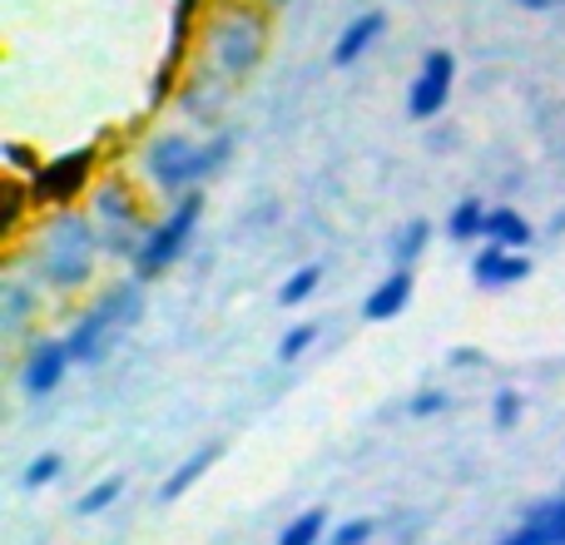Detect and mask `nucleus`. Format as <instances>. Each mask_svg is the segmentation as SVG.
Wrapping results in <instances>:
<instances>
[{"label":"nucleus","instance_id":"16","mask_svg":"<svg viewBox=\"0 0 565 545\" xmlns=\"http://www.w3.org/2000/svg\"><path fill=\"white\" fill-rule=\"evenodd\" d=\"M487 218H491V204H487V199L467 194V199H457V204H451V214H447V224H441V234H447L457 248H477V244H487Z\"/></svg>","mask_w":565,"mask_h":545},{"label":"nucleus","instance_id":"4","mask_svg":"<svg viewBox=\"0 0 565 545\" xmlns=\"http://www.w3.org/2000/svg\"><path fill=\"white\" fill-rule=\"evenodd\" d=\"M268 55V15L248 0H228L224 10H214L204 25V60L209 75H218L224 85H244Z\"/></svg>","mask_w":565,"mask_h":545},{"label":"nucleus","instance_id":"17","mask_svg":"<svg viewBox=\"0 0 565 545\" xmlns=\"http://www.w3.org/2000/svg\"><path fill=\"white\" fill-rule=\"evenodd\" d=\"M487 244L497 248H521L526 254L536 244V224L521 214L516 204H491V218H487Z\"/></svg>","mask_w":565,"mask_h":545},{"label":"nucleus","instance_id":"27","mask_svg":"<svg viewBox=\"0 0 565 545\" xmlns=\"http://www.w3.org/2000/svg\"><path fill=\"white\" fill-rule=\"evenodd\" d=\"M274 6H288V0H274Z\"/></svg>","mask_w":565,"mask_h":545},{"label":"nucleus","instance_id":"18","mask_svg":"<svg viewBox=\"0 0 565 545\" xmlns=\"http://www.w3.org/2000/svg\"><path fill=\"white\" fill-rule=\"evenodd\" d=\"M431 224L427 218H407V224L392 234V244H387V254H392V268H417V258L431 248Z\"/></svg>","mask_w":565,"mask_h":545},{"label":"nucleus","instance_id":"22","mask_svg":"<svg viewBox=\"0 0 565 545\" xmlns=\"http://www.w3.org/2000/svg\"><path fill=\"white\" fill-rule=\"evenodd\" d=\"M318 342H322V322H292V328L278 338V362L292 367V362H302Z\"/></svg>","mask_w":565,"mask_h":545},{"label":"nucleus","instance_id":"21","mask_svg":"<svg viewBox=\"0 0 565 545\" xmlns=\"http://www.w3.org/2000/svg\"><path fill=\"white\" fill-rule=\"evenodd\" d=\"M318 288H322V264L292 268L288 278H282V288H278V308H302V302L318 298Z\"/></svg>","mask_w":565,"mask_h":545},{"label":"nucleus","instance_id":"15","mask_svg":"<svg viewBox=\"0 0 565 545\" xmlns=\"http://www.w3.org/2000/svg\"><path fill=\"white\" fill-rule=\"evenodd\" d=\"M40 298H45V288L35 278H6L0 282V328L25 332L40 318Z\"/></svg>","mask_w":565,"mask_h":545},{"label":"nucleus","instance_id":"6","mask_svg":"<svg viewBox=\"0 0 565 545\" xmlns=\"http://www.w3.org/2000/svg\"><path fill=\"white\" fill-rule=\"evenodd\" d=\"M199 224H204V189H189V194L169 199V209L149 224V234H145V244H139L129 272H139L145 282H159L189 254V244L199 238Z\"/></svg>","mask_w":565,"mask_h":545},{"label":"nucleus","instance_id":"7","mask_svg":"<svg viewBox=\"0 0 565 545\" xmlns=\"http://www.w3.org/2000/svg\"><path fill=\"white\" fill-rule=\"evenodd\" d=\"M70 367H75V357H70V342L65 332L60 338H50V332H30L25 338V352H20V397L25 402H45L60 392V382L70 377Z\"/></svg>","mask_w":565,"mask_h":545},{"label":"nucleus","instance_id":"25","mask_svg":"<svg viewBox=\"0 0 565 545\" xmlns=\"http://www.w3.org/2000/svg\"><path fill=\"white\" fill-rule=\"evenodd\" d=\"M372 536H377V521L352 516V521H338V526L328 531V545H372Z\"/></svg>","mask_w":565,"mask_h":545},{"label":"nucleus","instance_id":"10","mask_svg":"<svg viewBox=\"0 0 565 545\" xmlns=\"http://www.w3.org/2000/svg\"><path fill=\"white\" fill-rule=\"evenodd\" d=\"M531 278V254L521 248H497V244H481L471 254V282L487 292H507V288H521Z\"/></svg>","mask_w":565,"mask_h":545},{"label":"nucleus","instance_id":"1","mask_svg":"<svg viewBox=\"0 0 565 545\" xmlns=\"http://www.w3.org/2000/svg\"><path fill=\"white\" fill-rule=\"evenodd\" d=\"M105 258V244H99V228L89 218V209H50L35 224V238H30V278L40 282L55 298H75L79 288L95 282V268Z\"/></svg>","mask_w":565,"mask_h":545},{"label":"nucleus","instance_id":"24","mask_svg":"<svg viewBox=\"0 0 565 545\" xmlns=\"http://www.w3.org/2000/svg\"><path fill=\"white\" fill-rule=\"evenodd\" d=\"M60 477H65V457H60V451H40V457L25 467L20 487H25V491H40V487H55Z\"/></svg>","mask_w":565,"mask_h":545},{"label":"nucleus","instance_id":"13","mask_svg":"<svg viewBox=\"0 0 565 545\" xmlns=\"http://www.w3.org/2000/svg\"><path fill=\"white\" fill-rule=\"evenodd\" d=\"M501 545H565V491L561 496H546L541 506H531Z\"/></svg>","mask_w":565,"mask_h":545},{"label":"nucleus","instance_id":"14","mask_svg":"<svg viewBox=\"0 0 565 545\" xmlns=\"http://www.w3.org/2000/svg\"><path fill=\"white\" fill-rule=\"evenodd\" d=\"M218 457H224V441H204V447L189 451V457L164 477V487H159V506H174V501H184L189 491H194L199 481H204L209 471L218 467Z\"/></svg>","mask_w":565,"mask_h":545},{"label":"nucleus","instance_id":"20","mask_svg":"<svg viewBox=\"0 0 565 545\" xmlns=\"http://www.w3.org/2000/svg\"><path fill=\"white\" fill-rule=\"evenodd\" d=\"M328 511L312 506V511H298V516L288 521V526L278 531L274 545H328Z\"/></svg>","mask_w":565,"mask_h":545},{"label":"nucleus","instance_id":"26","mask_svg":"<svg viewBox=\"0 0 565 545\" xmlns=\"http://www.w3.org/2000/svg\"><path fill=\"white\" fill-rule=\"evenodd\" d=\"M447 407H451V397L441 387H422L407 397V417H437V412H447Z\"/></svg>","mask_w":565,"mask_h":545},{"label":"nucleus","instance_id":"19","mask_svg":"<svg viewBox=\"0 0 565 545\" xmlns=\"http://www.w3.org/2000/svg\"><path fill=\"white\" fill-rule=\"evenodd\" d=\"M125 491H129V481L119 477H99V481H89L85 491H79V501H75V516H105V511H115L119 501H125Z\"/></svg>","mask_w":565,"mask_h":545},{"label":"nucleus","instance_id":"3","mask_svg":"<svg viewBox=\"0 0 565 545\" xmlns=\"http://www.w3.org/2000/svg\"><path fill=\"white\" fill-rule=\"evenodd\" d=\"M145 288H149V282L139 278V272H125V278H115L85 312H79L75 322H70L65 342H70L75 367H99V362L119 348V338H125L129 328H139V322H145V308H149V292Z\"/></svg>","mask_w":565,"mask_h":545},{"label":"nucleus","instance_id":"8","mask_svg":"<svg viewBox=\"0 0 565 545\" xmlns=\"http://www.w3.org/2000/svg\"><path fill=\"white\" fill-rule=\"evenodd\" d=\"M95 174V149H75V154H60L55 164H40L30 184V209H65L79 199V189Z\"/></svg>","mask_w":565,"mask_h":545},{"label":"nucleus","instance_id":"23","mask_svg":"<svg viewBox=\"0 0 565 545\" xmlns=\"http://www.w3.org/2000/svg\"><path fill=\"white\" fill-rule=\"evenodd\" d=\"M526 417V397L516 387H497L491 392V427L497 431H516V421Z\"/></svg>","mask_w":565,"mask_h":545},{"label":"nucleus","instance_id":"9","mask_svg":"<svg viewBox=\"0 0 565 545\" xmlns=\"http://www.w3.org/2000/svg\"><path fill=\"white\" fill-rule=\"evenodd\" d=\"M451 89H457V55H451V50H427L407 85V115L417 119V125L441 119V109L451 105Z\"/></svg>","mask_w":565,"mask_h":545},{"label":"nucleus","instance_id":"11","mask_svg":"<svg viewBox=\"0 0 565 545\" xmlns=\"http://www.w3.org/2000/svg\"><path fill=\"white\" fill-rule=\"evenodd\" d=\"M412 292H417V272L412 268H392L382 282H372V292L362 298V322H397L412 308Z\"/></svg>","mask_w":565,"mask_h":545},{"label":"nucleus","instance_id":"12","mask_svg":"<svg viewBox=\"0 0 565 545\" xmlns=\"http://www.w3.org/2000/svg\"><path fill=\"white\" fill-rule=\"evenodd\" d=\"M382 35H387V10H377V6L358 10V15L342 25V35L332 40V65H338V70H352L372 45H377Z\"/></svg>","mask_w":565,"mask_h":545},{"label":"nucleus","instance_id":"2","mask_svg":"<svg viewBox=\"0 0 565 545\" xmlns=\"http://www.w3.org/2000/svg\"><path fill=\"white\" fill-rule=\"evenodd\" d=\"M234 145H238L234 129H214L209 139H194L189 129H164V135H154L145 145L139 174H145V184L154 189V194L179 199V194H189V189H204L209 179L228 164Z\"/></svg>","mask_w":565,"mask_h":545},{"label":"nucleus","instance_id":"5","mask_svg":"<svg viewBox=\"0 0 565 545\" xmlns=\"http://www.w3.org/2000/svg\"><path fill=\"white\" fill-rule=\"evenodd\" d=\"M89 218H95L99 228V244H105V258H115V264H135L139 244H145L149 224L154 218L145 214V194H139L135 184H125V179H99L95 189H89Z\"/></svg>","mask_w":565,"mask_h":545}]
</instances>
